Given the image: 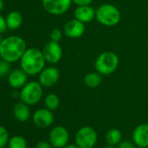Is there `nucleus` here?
Wrapping results in <instances>:
<instances>
[{
	"label": "nucleus",
	"instance_id": "f257e3e1",
	"mask_svg": "<svg viewBox=\"0 0 148 148\" xmlns=\"http://www.w3.org/2000/svg\"><path fill=\"white\" fill-rule=\"evenodd\" d=\"M26 50V42L23 38L10 36L4 38L0 45V56L3 60L13 63L20 60Z\"/></svg>",
	"mask_w": 148,
	"mask_h": 148
},
{
	"label": "nucleus",
	"instance_id": "f03ea898",
	"mask_svg": "<svg viewBox=\"0 0 148 148\" xmlns=\"http://www.w3.org/2000/svg\"><path fill=\"white\" fill-rule=\"evenodd\" d=\"M19 61L21 69L31 76L39 74L46 62L42 51L37 48H27Z\"/></svg>",
	"mask_w": 148,
	"mask_h": 148
},
{
	"label": "nucleus",
	"instance_id": "7ed1b4c3",
	"mask_svg": "<svg viewBox=\"0 0 148 148\" xmlns=\"http://www.w3.org/2000/svg\"><path fill=\"white\" fill-rule=\"evenodd\" d=\"M95 18L98 22L105 26H115L121 19V13L119 10L113 5L105 4L100 5L96 10Z\"/></svg>",
	"mask_w": 148,
	"mask_h": 148
},
{
	"label": "nucleus",
	"instance_id": "20e7f679",
	"mask_svg": "<svg viewBox=\"0 0 148 148\" xmlns=\"http://www.w3.org/2000/svg\"><path fill=\"white\" fill-rule=\"evenodd\" d=\"M119 64V58L118 55L112 51H107L102 52L96 58L95 61V70L100 73L101 75H110L113 73Z\"/></svg>",
	"mask_w": 148,
	"mask_h": 148
},
{
	"label": "nucleus",
	"instance_id": "39448f33",
	"mask_svg": "<svg viewBox=\"0 0 148 148\" xmlns=\"http://www.w3.org/2000/svg\"><path fill=\"white\" fill-rule=\"evenodd\" d=\"M43 97V86L39 82H27L19 92V99L28 106L38 104Z\"/></svg>",
	"mask_w": 148,
	"mask_h": 148
},
{
	"label": "nucleus",
	"instance_id": "423d86ee",
	"mask_svg": "<svg viewBox=\"0 0 148 148\" xmlns=\"http://www.w3.org/2000/svg\"><path fill=\"white\" fill-rule=\"evenodd\" d=\"M74 139L79 148H93L98 140V133L92 126H82L77 131Z\"/></svg>",
	"mask_w": 148,
	"mask_h": 148
},
{
	"label": "nucleus",
	"instance_id": "0eeeda50",
	"mask_svg": "<svg viewBox=\"0 0 148 148\" xmlns=\"http://www.w3.org/2000/svg\"><path fill=\"white\" fill-rule=\"evenodd\" d=\"M69 132L62 125L53 127L49 133V142L55 148H64L69 143Z\"/></svg>",
	"mask_w": 148,
	"mask_h": 148
},
{
	"label": "nucleus",
	"instance_id": "6e6552de",
	"mask_svg": "<svg viewBox=\"0 0 148 148\" xmlns=\"http://www.w3.org/2000/svg\"><path fill=\"white\" fill-rule=\"evenodd\" d=\"M72 0H42V5L44 9L50 14L58 16L65 13L71 5Z\"/></svg>",
	"mask_w": 148,
	"mask_h": 148
},
{
	"label": "nucleus",
	"instance_id": "1a4fd4ad",
	"mask_svg": "<svg viewBox=\"0 0 148 148\" xmlns=\"http://www.w3.org/2000/svg\"><path fill=\"white\" fill-rule=\"evenodd\" d=\"M42 52L45 58V61L50 64L58 63L63 56V50L61 45L58 44V42H55L52 40L47 42L45 45Z\"/></svg>",
	"mask_w": 148,
	"mask_h": 148
},
{
	"label": "nucleus",
	"instance_id": "9d476101",
	"mask_svg": "<svg viewBox=\"0 0 148 148\" xmlns=\"http://www.w3.org/2000/svg\"><path fill=\"white\" fill-rule=\"evenodd\" d=\"M38 82L43 87H52L55 86L60 78V73L58 68L54 66H49L44 68L38 74Z\"/></svg>",
	"mask_w": 148,
	"mask_h": 148
},
{
	"label": "nucleus",
	"instance_id": "9b49d317",
	"mask_svg": "<svg viewBox=\"0 0 148 148\" xmlns=\"http://www.w3.org/2000/svg\"><path fill=\"white\" fill-rule=\"evenodd\" d=\"M32 120L35 125L39 128H47L54 122V115L52 111L47 108H41L37 110L32 115Z\"/></svg>",
	"mask_w": 148,
	"mask_h": 148
},
{
	"label": "nucleus",
	"instance_id": "f8f14e48",
	"mask_svg": "<svg viewBox=\"0 0 148 148\" xmlns=\"http://www.w3.org/2000/svg\"><path fill=\"white\" fill-rule=\"evenodd\" d=\"M86 32V25L83 22L74 18L66 22L64 27V32L70 38H79Z\"/></svg>",
	"mask_w": 148,
	"mask_h": 148
},
{
	"label": "nucleus",
	"instance_id": "ddd939ff",
	"mask_svg": "<svg viewBox=\"0 0 148 148\" xmlns=\"http://www.w3.org/2000/svg\"><path fill=\"white\" fill-rule=\"evenodd\" d=\"M132 141L137 147H148V124L143 123L135 127L132 132Z\"/></svg>",
	"mask_w": 148,
	"mask_h": 148
},
{
	"label": "nucleus",
	"instance_id": "4468645a",
	"mask_svg": "<svg viewBox=\"0 0 148 148\" xmlns=\"http://www.w3.org/2000/svg\"><path fill=\"white\" fill-rule=\"evenodd\" d=\"M27 79L28 74L25 73L21 68L15 69L9 73L8 83L11 87L14 89H20L27 83Z\"/></svg>",
	"mask_w": 148,
	"mask_h": 148
},
{
	"label": "nucleus",
	"instance_id": "2eb2a0df",
	"mask_svg": "<svg viewBox=\"0 0 148 148\" xmlns=\"http://www.w3.org/2000/svg\"><path fill=\"white\" fill-rule=\"evenodd\" d=\"M96 17V11L90 5L78 6L74 11V18L83 22L84 24L90 23Z\"/></svg>",
	"mask_w": 148,
	"mask_h": 148
},
{
	"label": "nucleus",
	"instance_id": "dca6fc26",
	"mask_svg": "<svg viewBox=\"0 0 148 148\" xmlns=\"http://www.w3.org/2000/svg\"><path fill=\"white\" fill-rule=\"evenodd\" d=\"M13 115L14 118L19 122H25L31 117V110L29 106L24 102L17 103L13 107Z\"/></svg>",
	"mask_w": 148,
	"mask_h": 148
},
{
	"label": "nucleus",
	"instance_id": "f3484780",
	"mask_svg": "<svg viewBox=\"0 0 148 148\" xmlns=\"http://www.w3.org/2000/svg\"><path fill=\"white\" fill-rule=\"evenodd\" d=\"M5 20H6L7 28L14 31V30L18 29L21 26V25L23 23V17L20 12L14 11V12H10L6 16Z\"/></svg>",
	"mask_w": 148,
	"mask_h": 148
},
{
	"label": "nucleus",
	"instance_id": "a211bd4d",
	"mask_svg": "<svg viewBox=\"0 0 148 148\" xmlns=\"http://www.w3.org/2000/svg\"><path fill=\"white\" fill-rule=\"evenodd\" d=\"M105 139L107 145L117 146L122 141V132L117 128H111L107 131Z\"/></svg>",
	"mask_w": 148,
	"mask_h": 148
},
{
	"label": "nucleus",
	"instance_id": "6ab92c4d",
	"mask_svg": "<svg viewBox=\"0 0 148 148\" xmlns=\"http://www.w3.org/2000/svg\"><path fill=\"white\" fill-rule=\"evenodd\" d=\"M84 82L86 86L90 88H96L99 86L102 82V75L98 71L89 72L85 76Z\"/></svg>",
	"mask_w": 148,
	"mask_h": 148
},
{
	"label": "nucleus",
	"instance_id": "aec40b11",
	"mask_svg": "<svg viewBox=\"0 0 148 148\" xmlns=\"http://www.w3.org/2000/svg\"><path fill=\"white\" fill-rule=\"evenodd\" d=\"M8 148H27V141L23 136H12V138H10Z\"/></svg>",
	"mask_w": 148,
	"mask_h": 148
},
{
	"label": "nucleus",
	"instance_id": "412c9836",
	"mask_svg": "<svg viewBox=\"0 0 148 148\" xmlns=\"http://www.w3.org/2000/svg\"><path fill=\"white\" fill-rule=\"evenodd\" d=\"M60 104V100L59 98L54 94V93H50L48 94L45 99V107L51 111H55L58 108Z\"/></svg>",
	"mask_w": 148,
	"mask_h": 148
},
{
	"label": "nucleus",
	"instance_id": "4be33fe9",
	"mask_svg": "<svg viewBox=\"0 0 148 148\" xmlns=\"http://www.w3.org/2000/svg\"><path fill=\"white\" fill-rule=\"evenodd\" d=\"M10 140V136L7 129L2 125H0V148H4L8 145Z\"/></svg>",
	"mask_w": 148,
	"mask_h": 148
},
{
	"label": "nucleus",
	"instance_id": "5701e85b",
	"mask_svg": "<svg viewBox=\"0 0 148 148\" xmlns=\"http://www.w3.org/2000/svg\"><path fill=\"white\" fill-rule=\"evenodd\" d=\"M11 63L6 62L5 60H0V79L4 78L5 76H6L7 74H9L11 71Z\"/></svg>",
	"mask_w": 148,
	"mask_h": 148
},
{
	"label": "nucleus",
	"instance_id": "b1692460",
	"mask_svg": "<svg viewBox=\"0 0 148 148\" xmlns=\"http://www.w3.org/2000/svg\"><path fill=\"white\" fill-rule=\"evenodd\" d=\"M50 37H51V40L55 42H59L62 38V32L59 29L55 28L51 31Z\"/></svg>",
	"mask_w": 148,
	"mask_h": 148
},
{
	"label": "nucleus",
	"instance_id": "393cba45",
	"mask_svg": "<svg viewBox=\"0 0 148 148\" xmlns=\"http://www.w3.org/2000/svg\"><path fill=\"white\" fill-rule=\"evenodd\" d=\"M117 148H136V145L132 140H122Z\"/></svg>",
	"mask_w": 148,
	"mask_h": 148
},
{
	"label": "nucleus",
	"instance_id": "a878e982",
	"mask_svg": "<svg viewBox=\"0 0 148 148\" xmlns=\"http://www.w3.org/2000/svg\"><path fill=\"white\" fill-rule=\"evenodd\" d=\"M35 148H52V145L49 141L40 140L36 144Z\"/></svg>",
	"mask_w": 148,
	"mask_h": 148
},
{
	"label": "nucleus",
	"instance_id": "bb28decb",
	"mask_svg": "<svg viewBox=\"0 0 148 148\" xmlns=\"http://www.w3.org/2000/svg\"><path fill=\"white\" fill-rule=\"evenodd\" d=\"M7 29L8 28H7L5 18L2 15H0V34H3Z\"/></svg>",
	"mask_w": 148,
	"mask_h": 148
},
{
	"label": "nucleus",
	"instance_id": "cd10ccee",
	"mask_svg": "<svg viewBox=\"0 0 148 148\" xmlns=\"http://www.w3.org/2000/svg\"><path fill=\"white\" fill-rule=\"evenodd\" d=\"M93 0H72V2L77 5L78 6L81 5H90L92 3Z\"/></svg>",
	"mask_w": 148,
	"mask_h": 148
},
{
	"label": "nucleus",
	"instance_id": "c85d7f7f",
	"mask_svg": "<svg viewBox=\"0 0 148 148\" xmlns=\"http://www.w3.org/2000/svg\"><path fill=\"white\" fill-rule=\"evenodd\" d=\"M64 148H79L76 144H67Z\"/></svg>",
	"mask_w": 148,
	"mask_h": 148
},
{
	"label": "nucleus",
	"instance_id": "c756f323",
	"mask_svg": "<svg viewBox=\"0 0 148 148\" xmlns=\"http://www.w3.org/2000/svg\"><path fill=\"white\" fill-rule=\"evenodd\" d=\"M4 7H5V3L3 0H0V12H1L3 10H4Z\"/></svg>",
	"mask_w": 148,
	"mask_h": 148
},
{
	"label": "nucleus",
	"instance_id": "7c9ffc66",
	"mask_svg": "<svg viewBox=\"0 0 148 148\" xmlns=\"http://www.w3.org/2000/svg\"><path fill=\"white\" fill-rule=\"evenodd\" d=\"M104 148H116V147H115V146H112V145H108L105 146Z\"/></svg>",
	"mask_w": 148,
	"mask_h": 148
},
{
	"label": "nucleus",
	"instance_id": "2f4dec72",
	"mask_svg": "<svg viewBox=\"0 0 148 148\" xmlns=\"http://www.w3.org/2000/svg\"><path fill=\"white\" fill-rule=\"evenodd\" d=\"M3 39H4V38H2L1 34H0V45H1V43H2V41H3Z\"/></svg>",
	"mask_w": 148,
	"mask_h": 148
},
{
	"label": "nucleus",
	"instance_id": "473e14b6",
	"mask_svg": "<svg viewBox=\"0 0 148 148\" xmlns=\"http://www.w3.org/2000/svg\"><path fill=\"white\" fill-rule=\"evenodd\" d=\"M1 59H2V58H1V56H0V60H1Z\"/></svg>",
	"mask_w": 148,
	"mask_h": 148
}]
</instances>
